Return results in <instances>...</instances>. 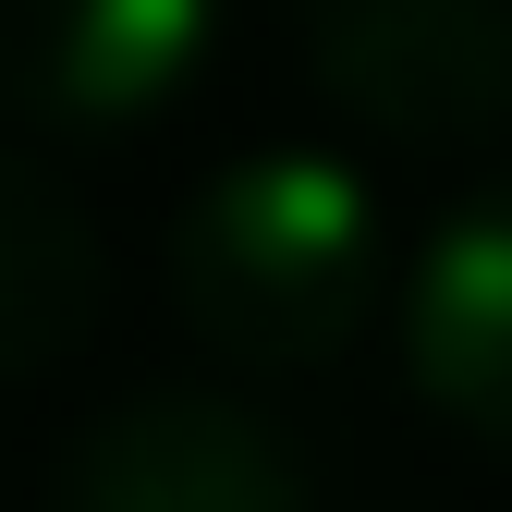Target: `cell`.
<instances>
[{
  "label": "cell",
  "mask_w": 512,
  "mask_h": 512,
  "mask_svg": "<svg viewBox=\"0 0 512 512\" xmlns=\"http://www.w3.org/2000/svg\"><path fill=\"white\" fill-rule=\"evenodd\" d=\"M378 269V196L330 147H256L208 171L171 220V305L244 378H305L354 354V330L378 317Z\"/></svg>",
  "instance_id": "6da1fadb"
},
{
  "label": "cell",
  "mask_w": 512,
  "mask_h": 512,
  "mask_svg": "<svg viewBox=\"0 0 512 512\" xmlns=\"http://www.w3.org/2000/svg\"><path fill=\"white\" fill-rule=\"evenodd\" d=\"M403 378L439 427L512 452V171L415 244L403 281Z\"/></svg>",
  "instance_id": "5b68a950"
},
{
  "label": "cell",
  "mask_w": 512,
  "mask_h": 512,
  "mask_svg": "<svg viewBox=\"0 0 512 512\" xmlns=\"http://www.w3.org/2000/svg\"><path fill=\"white\" fill-rule=\"evenodd\" d=\"M220 49V0H0V110L49 135H135Z\"/></svg>",
  "instance_id": "277c9868"
},
{
  "label": "cell",
  "mask_w": 512,
  "mask_h": 512,
  "mask_svg": "<svg viewBox=\"0 0 512 512\" xmlns=\"http://www.w3.org/2000/svg\"><path fill=\"white\" fill-rule=\"evenodd\" d=\"M49 512H317V488L232 391H122L61 439Z\"/></svg>",
  "instance_id": "3957f363"
},
{
  "label": "cell",
  "mask_w": 512,
  "mask_h": 512,
  "mask_svg": "<svg viewBox=\"0 0 512 512\" xmlns=\"http://www.w3.org/2000/svg\"><path fill=\"white\" fill-rule=\"evenodd\" d=\"M98 293H110V256H98L86 208L37 159L0 147V378H49L98 330Z\"/></svg>",
  "instance_id": "8992f818"
},
{
  "label": "cell",
  "mask_w": 512,
  "mask_h": 512,
  "mask_svg": "<svg viewBox=\"0 0 512 512\" xmlns=\"http://www.w3.org/2000/svg\"><path fill=\"white\" fill-rule=\"evenodd\" d=\"M305 74L403 159L488 147L512 122V0H305Z\"/></svg>",
  "instance_id": "7a4b0ae2"
}]
</instances>
